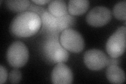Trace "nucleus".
Listing matches in <instances>:
<instances>
[{
  "label": "nucleus",
  "instance_id": "3",
  "mask_svg": "<svg viewBox=\"0 0 126 84\" xmlns=\"http://www.w3.org/2000/svg\"><path fill=\"white\" fill-rule=\"evenodd\" d=\"M29 58V50L25 44L20 41L13 42L6 52L8 63L15 68H19L25 65Z\"/></svg>",
  "mask_w": 126,
  "mask_h": 84
},
{
  "label": "nucleus",
  "instance_id": "2",
  "mask_svg": "<svg viewBox=\"0 0 126 84\" xmlns=\"http://www.w3.org/2000/svg\"><path fill=\"white\" fill-rule=\"evenodd\" d=\"M40 17L43 30L50 35H57L66 29H70L76 21L75 18L68 14L61 17H57L51 14L47 10H45Z\"/></svg>",
  "mask_w": 126,
  "mask_h": 84
},
{
  "label": "nucleus",
  "instance_id": "19",
  "mask_svg": "<svg viewBox=\"0 0 126 84\" xmlns=\"http://www.w3.org/2000/svg\"><path fill=\"white\" fill-rule=\"evenodd\" d=\"M119 64V61L117 58H112L108 59V66L109 65H118Z\"/></svg>",
  "mask_w": 126,
  "mask_h": 84
},
{
  "label": "nucleus",
  "instance_id": "6",
  "mask_svg": "<svg viewBox=\"0 0 126 84\" xmlns=\"http://www.w3.org/2000/svg\"><path fill=\"white\" fill-rule=\"evenodd\" d=\"M109 58L99 50H87L84 55V62L86 67L92 70H99L107 66Z\"/></svg>",
  "mask_w": 126,
  "mask_h": 84
},
{
  "label": "nucleus",
  "instance_id": "16",
  "mask_svg": "<svg viewBox=\"0 0 126 84\" xmlns=\"http://www.w3.org/2000/svg\"><path fill=\"white\" fill-rule=\"evenodd\" d=\"M9 77L11 83L17 84L21 81L22 73L17 68H15L10 71Z\"/></svg>",
  "mask_w": 126,
  "mask_h": 84
},
{
  "label": "nucleus",
  "instance_id": "18",
  "mask_svg": "<svg viewBox=\"0 0 126 84\" xmlns=\"http://www.w3.org/2000/svg\"><path fill=\"white\" fill-rule=\"evenodd\" d=\"M7 71L5 68L2 65L0 66V83H5L7 78Z\"/></svg>",
  "mask_w": 126,
  "mask_h": 84
},
{
  "label": "nucleus",
  "instance_id": "20",
  "mask_svg": "<svg viewBox=\"0 0 126 84\" xmlns=\"http://www.w3.org/2000/svg\"><path fill=\"white\" fill-rule=\"evenodd\" d=\"M51 1L49 0H33L32 2L38 5H45L47 3H48Z\"/></svg>",
  "mask_w": 126,
  "mask_h": 84
},
{
  "label": "nucleus",
  "instance_id": "11",
  "mask_svg": "<svg viewBox=\"0 0 126 84\" xmlns=\"http://www.w3.org/2000/svg\"><path fill=\"white\" fill-rule=\"evenodd\" d=\"M89 7V1L87 0H70L68 2V11L70 15L78 16L86 13Z\"/></svg>",
  "mask_w": 126,
  "mask_h": 84
},
{
  "label": "nucleus",
  "instance_id": "14",
  "mask_svg": "<svg viewBox=\"0 0 126 84\" xmlns=\"http://www.w3.org/2000/svg\"><path fill=\"white\" fill-rule=\"evenodd\" d=\"M114 17L119 20L126 19V1L118 2L113 9Z\"/></svg>",
  "mask_w": 126,
  "mask_h": 84
},
{
  "label": "nucleus",
  "instance_id": "5",
  "mask_svg": "<svg viewBox=\"0 0 126 84\" xmlns=\"http://www.w3.org/2000/svg\"><path fill=\"white\" fill-rule=\"evenodd\" d=\"M60 42L63 47L75 53H80L85 47L83 37L78 31L72 29L63 31L60 36Z\"/></svg>",
  "mask_w": 126,
  "mask_h": 84
},
{
  "label": "nucleus",
  "instance_id": "15",
  "mask_svg": "<svg viewBox=\"0 0 126 84\" xmlns=\"http://www.w3.org/2000/svg\"><path fill=\"white\" fill-rule=\"evenodd\" d=\"M69 56V54L68 51L62 46L55 53L54 56L53 62L54 63L57 64L64 63L68 61Z\"/></svg>",
  "mask_w": 126,
  "mask_h": 84
},
{
  "label": "nucleus",
  "instance_id": "8",
  "mask_svg": "<svg viewBox=\"0 0 126 84\" xmlns=\"http://www.w3.org/2000/svg\"><path fill=\"white\" fill-rule=\"evenodd\" d=\"M51 79L55 84H70L73 82V72L64 63H58L51 74Z\"/></svg>",
  "mask_w": 126,
  "mask_h": 84
},
{
  "label": "nucleus",
  "instance_id": "1",
  "mask_svg": "<svg viewBox=\"0 0 126 84\" xmlns=\"http://www.w3.org/2000/svg\"><path fill=\"white\" fill-rule=\"evenodd\" d=\"M42 26L41 17L35 13L25 11L13 19L10 26L11 34L17 37H29L36 34Z\"/></svg>",
  "mask_w": 126,
  "mask_h": 84
},
{
  "label": "nucleus",
  "instance_id": "12",
  "mask_svg": "<svg viewBox=\"0 0 126 84\" xmlns=\"http://www.w3.org/2000/svg\"><path fill=\"white\" fill-rule=\"evenodd\" d=\"M48 11L53 16L61 17L68 14V7L66 3L63 0L51 1L48 4Z\"/></svg>",
  "mask_w": 126,
  "mask_h": 84
},
{
  "label": "nucleus",
  "instance_id": "7",
  "mask_svg": "<svg viewBox=\"0 0 126 84\" xmlns=\"http://www.w3.org/2000/svg\"><path fill=\"white\" fill-rule=\"evenodd\" d=\"M111 17V11L107 7L98 6L94 7L89 12L86 19L90 26L101 27L108 23Z\"/></svg>",
  "mask_w": 126,
  "mask_h": 84
},
{
  "label": "nucleus",
  "instance_id": "10",
  "mask_svg": "<svg viewBox=\"0 0 126 84\" xmlns=\"http://www.w3.org/2000/svg\"><path fill=\"white\" fill-rule=\"evenodd\" d=\"M106 77L112 84H121L125 82V73L118 65H109L106 70Z\"/></svg>",
  "mask_w": 126,
  "mask_h": 84
},
{
  "label": "nucleus",
  "instance_id": "4",
  "mask_svg": "<svg viewBox=\"0 0 126 84\" xmlns=\"http://www.w3.org/2000/svg\"><path fill=\"white\" fill-rule=\"evenodd\" d=\"M106 50L110 57L118 58L124 54L126 47V27L121 26L108 38Z\"/></svg>",
  "mask_w": 126,
  "mask_h": 84
},
{
  "label": "nucleus",
  "instance_id": "9",
  "mask_svg": "<svg viewBox=\"0 0 126 84\" xmlns=\"http://www.w3.org/2000/svg\"><path fill=\"white\" fill-rule=\"evenodd\" d=\"M62 46L57 35H49L43 46V55L46 61L54 64L53 59L56 51Z\"/></svg>",
  "mask_w": 126,
  "mask_h": 84
},
{
  "label": "nucleus",
  "instance_id": "17",
  "mask_svg": "<svg viewBox=\"0 0 126 84\" xmlns=\"http://www.w3.org/2000/svg\"><path fill=\"white\" fill-rule=\"evenodd\" d=\"M45 10L46 9H45L44 8H43L36 5H34L32 4H31L29 8V9L27 10V11L33 12L34 13L37 14L39 17H40V16L42 14V13L45 11Z\"/></svg>",
  "mask_w": 126,
  "mask_h": 84
},
{
  "label": "nucleus",
  "instance_id": "13",
  "mask_svg": "<svg viewBox=\"0 0 126 84\" xmlns=\"http://www.w3.org/2000/svg\"><path fill=\"white\" fill-rule=\"evenodd\" d=\"M5 4L11 11L21 13L28 10L31 3L30 1L27 0H9L5 2Z\"/></svg>",
  "mask_w": 126,
  "mask_h": 84
}]
</instances>
